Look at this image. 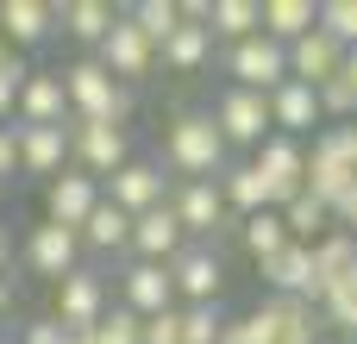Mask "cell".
Wrapping results in <instances>:
<instances>
[{
    "instance_id": "6da1fadb",
    "label": "cell",
    "mask_w": 357,
    "mask_h": 344,
    "mask_svg": "<svg viewBox=\"0 0 357 344\" xmlns=\"http://www.w3.org/2000/svg\"><path fill=\"white\" fill-rule=\"evenodd\" d=\"M163 157H169V169H176L182 182H213V175L226 169V138L213 132L207 113H182V119L169 125V138H163Z\"/></svg>"
},
{
    "instance_id": "7a4b0ae2",
    "label": "cell",
    "mask_w": 357,
    "mask_h": 344,
    "mask_svg": "<svg viewBox=\"0 0 357 344\" xmlns=\"http://www.w3.org/2000/svg\"><path fill=\"white\" fill-rule=\"evenodd\" d=\"M357 182V125H326L314 132V150H307V194H320L326 207Z\"/></svg>"
},
{
    "instance_id": "3957f363",
    "label": "cell",
    "mask_w": 357,
    "mask_h": 344,
    "mask_svg": "<svg viewBox=\"0 0 357 344\" xmlns=\"http://www.w3.org/2000/svg\"><path fill=\"white\" fill-rule=\"evenodd\" d=\"M63 100H69V119H126L132 113V94L100 69V63H75L63 69Z\"/></svg>"
},
{
    "instance_id": "277c9868",
    "label": "cell",
    "mask_w": 357,
    "mask_h": 344,
    "mask_svg": "<svg viewBox=\"0 0 357 344\" xmlns=\"http://www.w3.org/2000/svg\"><path fill=\"white\" fill-rule=\"evenodd\" d=\"M126 150H132L126 125H113V119H69V157L82 163V175H88V182H100V175L126 169V163H132Z\"/></svg>"
},
{
    "instance_id": "5b68a950",
    "label": "cell",
    "mask_w": 357,
    "mask_h": 344,
    "mask_svg": "<svg viewBox=\"0 0 357 344\" xmlns=\"http://www.w3.org/2000/svg\"><path fill=\"white\" fill-rule=\"evenodd\" d=\"M226 75H232V88H251V94H276V88L289 81V50H282L276 38L251 31L245 44H232V50H226Z\"/></svg>"
},
{
    "instance_id": "8992f818",
    "label": "cell",
    "mask_w": 357,
    "mask_h": 344,
    "mask_svg": "<svg viewBox=\"0 0 357 344\" xmlns=\"http://www.w3.org/2000/svg\"><path fill=\"white\" fill-rule=\"evenodd\" d=\"M251 169L264 175V188H270V207H276V213L307 188V150H301L295 138H282V132H270V138L257 144V163H251Z\"/></svg>"
},
{
    "instance_id": "52a82bcc",
    "label": "cell",
    "mask_w": 357,
    "mask_h": 344,
    "mask_svg": "<svg viewBox=\"0 0 357 344\" xmlns=\"http://www.w3.org/2000/svg\"><path fill=\"white\" fill-rule=\"evenodd\" d=\"M207 119H213V132L226 138V150H232V144H264V138H270V94L226 88L220 107H213Z\"/></svg>"
},
{
    "instance_id": "ba28073f",
    "label": "cell",
    "mask_w": 357,
    "mask_h": 344,
    "mask_svg": "<svg viewBox=\"0 0 357 344\" xmlns=\"http://www.w3.org/2000/svg\"><path fill=\"white\" fill-rule=\"evenodd\" d=\"M151 63H157L151 38H144L132 19H113V31L100 38V69L126 88V81H144V75H151Z\"/></svg>"
},
{
    "instance_id": "9c48e42d",
    "label": "cell",
    "mask_w": 357,
    "mask_h": 344,
    "mask_svg": "<svg viewBox=\"0 0 357 344\" xmlns=\"http://www.w3.org/2000/svg\"><path fill=\"white\" fill-rule=\"evenodd\" d=\"M339 63H345V44L333 31H320V19H314V31H301L289 44V81H301V88H326L339 75Z\"/></svg>"
},
{
    "instance_id": "30bf717a",
    "label": "cell",
    "mask_w": 357,
    "mask_h": 344,
    "mask_svg": "<svg viewBox=\"0 0 357 344\" xmlns=\"http://www.w3.org/2000/svg\"><path fill=\"white\" fill-rule=\"evenodd\" d=\"M100 201H113L126 219H138V213H151V207L169 201V182H163L157 163H126V169L107 175V194H100Z\"/></svg>"
},
{
    "instance_id": "8fae6325",
    "label": "cell",
    "mask_w": 357,
    "mask_h": 344,
    "mask_svg": "<svg viewBox=\"0 0 357 344\" xmlns=\"http://www.w3.org/2000/svg\"><path fill=\"white\" fill-rule=\"evenodd\" d=\"M126 251H138V263H163V269H169V263H176V257L188 251V232L176 226V213H169V201L132 219V244H126Z\"/></svg>"
},
{
    "instance_id": "7c38bea8",
    "label": "cell",
    "mask_w": 357,
    "mask_h": 344,
    "mask_svg": "<svg viewBox=\"0 0 357 344\" xmlns=\"http://www.w3.org/2000/svg\"><path fill=\"white\" fill-rule=\"evenodd\" d=\"M220 282H226V269H220V251H207V244H188V251L169 263V288H176L188 307L220 301Z\"/></svg>"
},
{
    "instance_id": "4fadbf2b",
    "label": "cell",
    "mask_w": 357,
    "mask_h": 344,
    "mask_svg": "<svg viewBox=\"0 0 357 344\" xmlns=\"http://www.w3.org/2000/svg\"><path fill=\"white\" fill-rule=\"evenodd\" d=\"M100 313H107V282H100L94 269H69V276L56 282V326L88 332Z\"/></svg>"
},
{
    "instance_id": "5bb4252c",
    "label": "cell",
    "mask_w": 357,
    "mask_h": 344,
    "mask_svg": "<svg viewBox=\"0 0 357 344\" xmlns=\"http://www.w3.org/2000/svg\"><path fill=\"white\" fill-rule=\"evenodd\" d=\"M13 144H19V169L25 175H63L69 125H13Z\"/></svg>"
},
{
    "instance_id": "9a60e30c",
    "label": "cell",
    "mask_w": 357,
    "mask_h": 344,
    "mask_svg": "<svg viewBox=\"0 0 357 344\" xmlns=\"http://www.w3.org/2000/svg\"><path fill=\"white\" fill-rule=\"evenodd\" d=\"M169 213H176V226H182L188 238H213V232L226 226V201H220V182H182V194L169 201Z\"/></svg>"
},
{
    "instance_id": "2e32d148",
    "label": "cell",
    "mask_w": 357,
    "mask_h": 344,
    "mask_svg": "<svg viewBox=\"0 0 357 344\" xmlns=\"http://www.w3.org/2000/svg\"><path fill=\"white\" fill-rule=\"evenodd\" d=\"M326 119H320V100H314V88H301V81H282L276 94H270V132H282V138H307V132H320Z\"/></svg>"
},
{
    "instance_id": "e0dca14e",
    "label": "cell",
    "mask_w": 357,
    "mask_h": 344,
    "mask_svg": "<svg viewBox=\"0 0 357 344\" xmlns=\"http://www.w3.org/2000/svg\"><path fill=\"white\" fill-rule=\"evenodd\" d=\"M94 201H100V182H88L82 169H63V175H50V194H44V207H50V226H69V232H82V219L94 213Z\"/></svg>"
},
{
    "instance_id": "ac0fdd59",
    "label": "cell",
    "mask_w": 357,
    "mask_h": 344,
    "mask_svg": "<svg viewBox=\"0 0 357 344\" xmlns=\"http://www.w3.org/2000/svg\"><path fill=\"white\" fill-rule=\"evenodd\" d=\"M75 257H82V238H75L69 226H50V219H44V226L31 232V244H25V263H31L38 276H56V282L75 269Z\"/></svg>"
},
{
    "instance_id": "d6986e66",
    "label": "cell",
    "mask_w": 357,
    "mask_h": 344,
    "mask_svg": "<svg viewBox=\"0 0 357 344\" xmlns=\"http://www.w3.org/2000/svg\"><path fill=\"white\" fill-rule=\"evenodd\" d=\"M119 307H126V313H138V320H151V313L176 307L169 269H163V263H132V269H126V301H119Z\"/></svg>"
},
{
    "instance_id": "ffe728a7",
    "label": "cell",
    "mask_w": 357,
    "mask_h": 344,
    "mask_svg": "<svg viewBox=\"0 0 357 344\" xmlns=\"http://www.w3.org/2000/svg\"><path fill=\"white\" fill-rule=\"evenodd\" d=\"M50 25H56V6H44V0H6L0 6V38L13 50H38L50 38Z\"/></svg>"
},
{
    "instance_id": "44dd1931",
    "label": "cell",
    "mask_w": 357,
    "mask_h": 344,
    "mask_svg": "<svg viewBox=\"0 0 357 344\" xmlns=\"http://www.w3.org/2000/svg\"><path fill=\"white\" fill-rule=\"evenodd\" d=\"M19 119L25 125H63L69 119V100H63V75H25L19 81Z\"/></svg>"
},
{
    "instance_id": "7402d4cb",
    "label": "cell",
    "mask_w": 357,
    "mask_h": 344,
    "mask_svg": "<svg viewBox=\"0 0 357 344\" xmlns=\"http://www.w3.org/2000/svg\"><path fill=\"white\" fill-rule=\"evenodd\" d=\"M314 19H320V6H314V0H257V31H264V38H276L282 50H289L301 31H314Z\"/></svg>"
},
{
    "instance_id": "603a6c76",
    "label": "cell",
    "mask_w": 357,
    "mask_h": 344,
    "mask_svg": "<svg viewBox=\"0 0 357 344\" xmlns=\"http://www.w3.org/2000/svg\"><path fill=\"white\" fill-rule=\"evenodd\" d=\"M264 282H270L276 295L314 301V257H307V244H282V251L264 263Z\"/></svg>"
},
{
    "instance_id": "cb8c5ba5",
    "label": "cell",
    "mask_w": 357,
    "mask_h": 344,
    "mask_svg": "<svg viewBox=\"0 0 357 344\" xmlns=\"http://www.w3.org/2000/svg\"><path fill=\"white\" fill-rule=\"evenodd\" d=\"M307 257H314V301H320V295H326L345 269H357V238H345V232L333 226L320 244H307Z\"/></svg>"
},
{
    "instance_id": "d4e9b609",
    "label": "cell",
    "mask_w": 357,
    "mask_h": 344,
    "mask_svg": "<svg viewBox=\"0 0 357 344\" xmlns=\"http://www.w3.org/2000/svg\"><path fill=\"white\" fill-rule=\"evenodd\" d=\"M282 232H289V244H320V238L333 232V207L301 188V194L282 207Z\"/></svg>"
},
{
    "instance_id": "484cf974",
    "label": "cell",
    "mask_w": 357,
    "mask_h": 344,
    "mask_svg": "<svg viewBox=\"0 0 357 344\" xmlns=\"http://www.w3.org/2000/svg\"><path fill=\"white\" fill-rule=\"evenodd\" d=\"M88 251H126L132 244V219L113 207V201H94V213L82 219V232H75Z\"/></svg>"
},
{
    "instance_id": "4316f807",
    "label": "cell",
    "mask_w": 357,
    "mask_h": 344,
    "mask_svg": "<svg viewBox=\"0 0 357 344\" xmlns=\"http://www.w3.org/2000/svg\"><path fill=\"white\" fill-rule=\"evenodd\" d=\"M56 19H63V31H69L75 44H100L119 13H113L107 0H69V6H56Z\"/></svg>"
},
{
    "instance_id": "83f0119b",
    "label": "cell",
    "mask_w": 357,
    "mask_h": 344,
    "mask_svg": "<svg viewBox=\"0 0 357 344\" xmlns=\"http://www.w3.org/2000/svg\"><path fill=\"white\" fill-rule=\"evenodd\" d=\"M257 31V0H207V38L245 44Z\"/></svg>"
},
{
    "instance_id": "f1b7e54d",
    "label": "cell",
    "mask_w": 357,
    "mask_h": 344,
    "mask_svg": "<svg viewBox=\"0 0 357 344\" xmlns=\"http://www.w3.org/2000/svg\"><path fill=\"white\" fill-rule=\"evenodd\" d=\"M157 50H163L169 69H201V63L213 56V38H207V25H176Z\"/></svg>"
},
{
    "instance_id": "f546056e",
    "label": "cell",
    "mask_w": 357,
    "mask_h": 344,
    "mask_svg": "<svg viewBox=\"0 0 357 344\" xmlns=\"http://www.w3.org/2000/svg\"><path fill=\"white\" fill-rule=\"evenodd\" d=\"M282 244H289V232H282V213H276V207H270V213H251V219H245V251H251L257 263H270Z\"/></svg>"
},
{
    "instance_id": "4dcf8cb0",
    "label": "cell",
    "mask_w": 357,
    "mask_h": 344,
    "mask_svg": "<svg viewBox=\"0 0 357 344\" xmlns=\"http://www.w3.org/2000/svg\"><path fill=\"white\" fill-rule=\"evenodd\" d=\"M126 19H132V25H138V31L151 38V50H157V44H163V38H169V31L182 25V13H176V0H138V6H132Z\"/></svg>"
},
{
    "instance_id": "1f68e13d",
    "label": "cell",
    "mask_w": 357,
    "mask_h": 344,
    "mask_svg": "<svg viewBox=\"0 0 357 344\" xmlns=\"http://www.w3.org/2000/svg\"><path fill=\"white\" fill-rule=\"evenodd\" d=\"M220 326H226L220 301H207V307H182V344H220Z\"/></svg>"
},
{
    "instance_id": "d6a6232c",
    "label": "cell",
    "mask_w": 357,
    "mask_h": 344,
    "mask_svg": "<svg viewBox=\"0 0 357 344\" xmlns=\"http://www.w3.org/2000/svg\"><path fill=\"white\" fill-rule=\"evenodd\" d=\"M320 31H333L345 50H357V0H326L320 6Z\"/></svg>"
},
{
    "instance_id": "836d02e7",
    "label": "cell",
    "mask_w": 357,
    "mask_h": 344,
    "mask_svg": "<svg viewBox=\"0 0 357 344\" xmlns=\"http://www.w3.org/2000/svg\"><path fill=\"white\" fill-rule=\"evenodd\" d=\"M138 344H182V307H163V313L138 320Z\"/></svg>"
},
{
    "instance_id": "e575fe53",
    "label": "cell",
    "mask_w": 357,
    "mask_h": 344,
    "mask_svg": "<svg viewBox=\"0 0 357 344\" xmlns=\"http://www.w3.org/2000/svg\"><path fill=\"white\" fill-rule=\"evenodd\" d=\"M94 344H138V313H126V307L100 313L94 320Z\"/></svg>"
},
{
    "instance_id": "d590c367",
    "label": "cell",
    "mask_w": 357,
    "mask_h": 344,
    "mask_svg": "<svg viewBox=\"0 0 357 344\" xmlns=\"http://www.w3.org/2000/svg\"><path fill=\"white\" fill-rule=\"evenodd\" d=\"M333 226H339L345 238H357V182L339 194V201H333Z\"/></svg>"
},
{
    "instance_id": "8d00e7d4",
    "label": "cell",
    "mask_w": 357,
    "mask_h": 344,
    "mask_svg": "<svg viewBox=\"0 0 357 344\" xmlns=\"http://www.w3.org/2000/svg\"><path fill=\"white\" fill-rule=\"evenodd\" d=\"M25 75H31L25 63H13V69H0V119L13 113V100H19V81H25Z\"/></svg>"
},
{
    "instance_id": "74e56055",
    "label": "cell",
    "mask_w": 357,
    "mask_h": 344,
    "mask_svg": "<svg viewBox=\"0 0 357 344\" xmlns=\"http://www.w3.org/2000/svg\"><path fill=\"white\" fill-rule=\"evenodd\" d=\"M19 344H63V326H56V320H31Z\"/></svg>"
},
{
    "instance_id": "f35d334b",
    "label": "cell",
    "mask_w": 357,
    "mask_h": 344,
    "mask_svg": "<svg viewBox=\"0 0 357 344\" xmlns=\"http://www.w3.org/2000/svg\"><path fill=\"white\" fill-rule=\"evenodd\" d=\"M19 163V144H13V125H0V175H13Z\"/></svg>"
},
{
    "instance_id": "ab89813d",
    "label": "cell",
    "mask_w": 357,
    "mask_h": 344,
    "mask_svg": "<svg viewBox=\"0 0 357 344\" xmlns=\"http://www.w3.org/2000/svg\"><path fill=\"white\" fill-rule=\"evenodd\" d=\"M220 344H251L245 338V320H226V326H220Z\"/></svg>"
},
{
    "instance_id": "60d3db41",
    "label": "cell",
    "mask_w": 357,
    "mask_h": 344,
    "mask_svg": "<svg viewBox=\"0 0 357 344\" xmlns=\"http://www.w3.org/2000/svg\"><path fill=\"white\" fill-rule=\"evenodd\" d=\"M339 81L357 94V50H345V63H339Z\"/></svg>"
},
{
    "instance_id": "b9f144b4",
    "label": "cell",
    "mask_w": 357,
    "mask_h": 344,
    "mask_svg": "<svg viewBox=\"0 0 357 344\" xmlns=\"http://www.w3.org/2000/svg\"><path fill=\"white\" fill-rule=\"evenodd\" d=\"M6 257H13V244H6V232H0V269H6Z\"/></svg>"
},
{
    "instance_id": "7bdbcfd3",
    "label": "cell",
    "mask_w": 357,
    "mask_h": 344,
    "mask_svg": "<svg viewBox=\"0 0 357 344\" xmlns=\"http://www.w3.org/2000/svg\"><path fill=\"white\" fill-rule=\"evenodd\" d=\"M6 301H13V288H6V282H0V313H6Z\"/></svg>"
}]
</instances>
